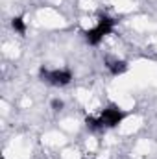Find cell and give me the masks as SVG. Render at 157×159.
<instances>
[{
	"mask_svg": "<svg viewBox=\"0 0 157 159\" xmlns=\"http://www.w3.org/2000/svg\"><path fill=\"white\" fill-rule=\"evenodd\" d=\"M115 24H117L115 19H111V17H107V15H100L98 26L92 28V30H87V32L83 34V35H85V41H87L89 44H92V46L100 44V41L104 39V35H109V34L113 32Z\"/></svg>",
	"mask_w": 157,
	"mask_h": 159,
	"instance_id": "obj_1",
	"label": "cell"
},
{
	"mask_svg": "<svg viewBox=\"0 0 157 159\" xmlns=\"http://www.w3.org/2000/svg\"><path fill=\"white\" fill-rule=\"evenodd\" d=\"M39 76L41 80L56 85V87H63V85H69L72 81V72L67 70V69H61V70H48L44 67L39 69Z\"/></svg>",
	"mask_w": 157,
	"mask_h": 159,
	"instance_id": "obj_2",
	"label": "cell"
},
{
	"mask_svg": "<svg viewBox=\"0 0 157 159\" xmlns=\"http://www.w3.org/2000/svg\"><path fill=\"white\" fill-rule=\"evenodd\" d=\"M122 120H124V113H122L118 107H115V106L105 107V109L102 111V115H100V122H102V126H105V128H115V126H118Z\"/></svg>",
	"mask_w": 157,
	"mask_h": 159,
	"instance_id": "obj_3",
	"label": "cell"
},
{
	"mask_svg": "<svg viewBox=\"0 0 157 159\" xmlns=\"http://www.w3.org/2000/svg\"><path fill=\"white\" fill-rule=\"evenodd\" d=\"M107 69L113 76H120L128 70V63L126 61H113V63H107Z\"/></svg>",
	"mask_w": 157,
	"mask_h": 159,
	"instance_id": "obj_4",
	"label": "cell"
},
{
	"mask_svg": "<svg viewBox=\"0 0 157 159\" xmlns=\"http://www.w3.org/2000/svg\"><path fill=\"white\" fill-rule=\"evenodd\" d=\"M11 26H13V30L15 32H19V34H26V22H24V19L22 17H15L13 20H11Z\"/></svg>",
	"mask_w": 157,
	"mask_h": 159,
	"instance_id": "obj_5",
	"label": "cell"
},
{
	"mask_svg": "<svg viewBox=\"0 0 157 159\" xmlns=\"http://www.w3.org/2000/svg\"><path fill=\"white\" fill-rule=\"evenodd\" d=\"M87 126L91 128V129H100V128H104L102 126V122H100V119H92V117H87Z\"/></svg>",
	"mask_w": 157,
	"mask_h": 159,
	"instance_id": "obj_6",
	"label": "cell"
},
{
	"mask_svg": "<svg viewBox=\"0 0 157 159\" xmlns=\"http://www.w3.org/2000/svg\"><path fill=\"white\" fill-rule=\"evenodd\" d=\"M52 109H54V111L63 109V102H61V100H57V98H56V100H52Z\"/></svg>",
	"mask_w": 157,
	"mask_h": 159,
	"instance_id": "obj_7",
	"label": "cell"
}]
</instances>
